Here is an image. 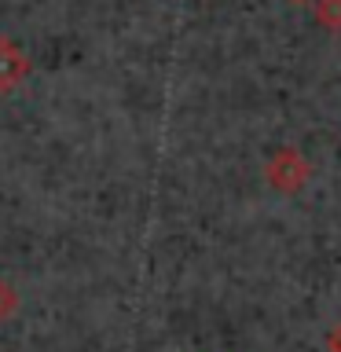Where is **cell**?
I'll use <instances>...</instances> for the list:
<instances>
[{"label":"cell","instance_id":"1","mask_svg":"<svg viewBox=\"0 0 341 352\" xmlns=\"http://www.w3.org/2000/svg\"><path fill=\"white\" fill-rule=\"evenodd\" d=\"M264 180L279 195H301L312 180V162L297 147H275L264 162Z\"/></svg>","mask_w":341,"mask_h":352},{"label":"cell","instance_id":"6","mask_svg":"<svg viewBox=\"0 0 341 352\" xmlns=\"http://www.w3.org/2000/svg\"><path fill=\"white\" fill-rule=\"evenodd\" d=\"M290 4H312V0H290Z\"/></svg>","mask_w":341,"mask_h":352},{"label":"cell","instance_id":"4","mask_svg":"<svg viewBox=\"0 0 341 352\" xmlns=\"http://www.w3.org/2000/svg\"><path fill=\"white\" fill-rule=\"evenodd\" d=\"M15 312H19V290H15V283L0 279V323L11 319Z\"/></svg>","mask_w":341,"mask_h":352},{"label":"cell","instance_id":"2","mask_svg":"<svg viewBox=\"0 0 341 352\" xmlns=\"http://www.w3.org/2000/svg\"><path fill=\"white\" fill-rule=\"evenodd\" d=\"M30 70H33L30 52L22 48L19 41L0 37V92H11V88H19V85L30 77Z\"/></svg>","mask_w":341,"mask_h":352},{"label":"cell","instance_id":"5","mask_svg":"<svg viewBox=\"0 0 341 352\" xmlns=\"http://www.w3.org/2000/svg\"><path fill=\"white\" fill-rule=\"evenodd\" d=\"M327 352H341V319L327 330Z\"/></svg>","mask_w":341,"mask_h":352},{"label":"cell","instance_id":"3","mask_svg":"<svg viewBox=\"0 0 341 352\" xmlns=\"http://www.w3.org/2000/svg\"><path fill=\"white\" fill-rule=\"evenodd\" d=\"M312 15L323 30L338 33L341 30V0H312Z\"/></svg>","mask_w":341,"mask_h":352}]
</instances>
